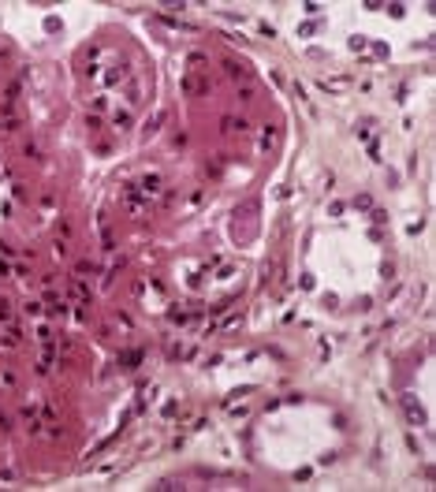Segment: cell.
Segmentation results:
<instances>
[{
  "mask_svg": "<svg viewBox=\"0 0 436 492\" xmlns=\"http://www.w3.org/2000/svg\"><path fill=\"white\" fill-rule=\"evenodd\" d=\"M123 205H127V209H131L134 216H142V213H146V202L138 198V183H127V187H123Z\"/></svg>",
  "mask_w": 436,
  "mask_h": 492,
  "instance_id": "cell-1",
  "label": "cell"
},
{
  "mask_svg": "<svg viewBox=\"0 0 436 492\" xmlns=\"http://www.w3.org/2000/svg\"><path fill=\"white\" fill-rule=\"evenodd\" d=\"M183 90H187V94H205V90H209V82H205V78H198L190 71V75L183 78Z\"/></svg>",
  "mask_w": 436,
  "mask_h": 492,
  "instance_id": "cell-2",
  "label": "cell"
},
{
  "mask_svg": "<svg viewBox=\"0 0 436 492\" xmlns=\"http://www.w3.org/2000/svg\"><path fill=\"white\" fill-rule=\"evenodd\" d=\"M403 407H406V417H410L414 425H421V421H425V414H421V407L414 403V396H403Z\"/></svg>",
  "mask_w": 436,
  "mask_h": 492,
  "instance_id": "cell-3",
  "label": "cell"
},
{
  "mask_svg": "<svg viewBox=\"0 0 436 492\" xmlns=\"http://www.w3.org/2000/svg\"><path fill=\"white\" fill-rule=\"evenodd\" d=\"M160 187H164V179H160V175H146V179L138 183V190L146 194V198H149V194H160Z\"/></svg>",
  "mask_w": 436,
  "mask_h": 492,
  "instance_id": "cell-4",
  "label": "cell"
},
{
  "mask_svg": "<svg viewBox=\"0 0 436 492\" xmlns=\"http://www.w3.org/2000/svg\"><path fill=\"white\" fill-rule=\"evenodd\" d=\"M343 86H347V78H321V90L324 94H340Z\"/></svg>",
  "mask_w": 436,
  "mask_h": 492,
  "instance_id": "cell-5",
  "label": "cell"
},
{
  "mask_svg": "<svg viewBox=\"0 0 436 492\" xmlns=\"http://www.w3.org/2000/svg\"><path fill=\"white\" fill-rule=\"evenodd\" d=\"M224 67H227V75H231V78H246V75H250V71H246V64H235V60H227Z\"/></svg>",
  "mask_w": 436,
  "mask_h": 492,
  "instance_id": "cell-6",
  "label": "cell"
},
{
  "mask_svg": "<svg viewBox=\"0 0 436 492\" xmlns=\"http://www.w3.org/2000/svg\"><path fill=\"white\" fill-rule=\"evenodd\" d=\"M119 362H123V369H134V362H142V351H131V354H123Z\"/></svg>",
  "mask_w": 436,
  "mask_h": 492,
  "instance_id": "cell-7",
  "label": "cell"
},
{
  "mask_svg": "<svg viewBox=\"0 0 436 492\" xmlns=\"http://www.w3.org/2000/svg\"><path fill=\"white\" fill-rule=\"evenodd\" d=\"M8 317H11V302L0 299V321H8Z\"/></svg>",
  "mask_w": 436,
  "mask_h": 492,
  "instance_id": "cell-8",
  "label": "cell"
},
{
  "mask_svg": "<svg viewBox=\"0 0 436 492\" xmlns=\"http://www.w3.org/2000/svg\"><path fill=\"white\" fill-rule=\"evenodd\" d=\"M354 205H358V209H369L373 202H369V194H358V198H354Z\"/></svg>",
  "mask_w": 436,
  "mask_h": 492,
  "instance_id": "cell-9",
  "label": "cell"
}]
</instances>
